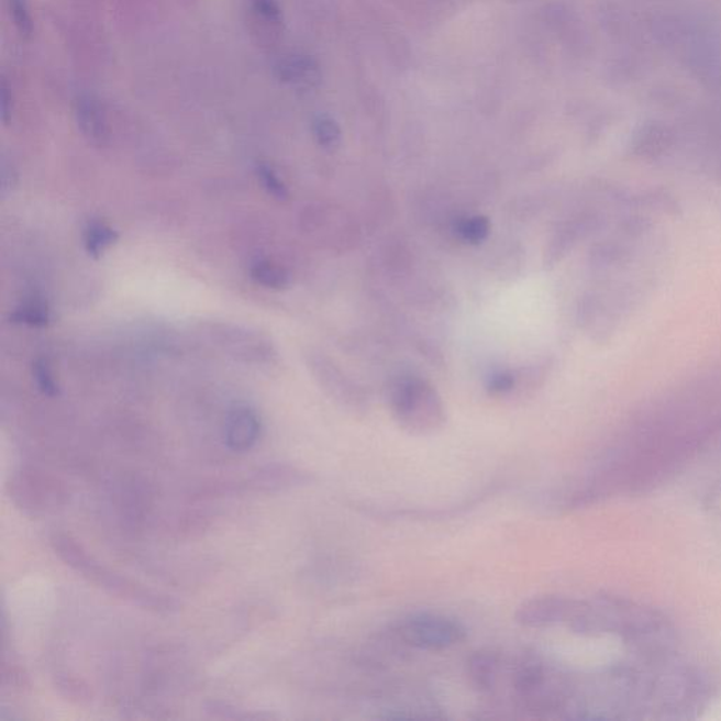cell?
<instances>
[{
	"instance_id": "1",
	"label": "cell",
	"mask_w": 721,
	"mask_h": 721,
	"mask_svg": "<svg viewBox=\"0 0 721 721\" xmlns=\"http://www.w3.org/2000/svg\"><path fill=\"white\" fill-rule=\"evenodd\" d=\"M55 554L73 568L75 573L89 580L90 584L97 585L98 588L107 590L108 594L117 596L119 599L138 606L145 610L167 613L177 609L168 596L153 592L143 585L133 583L132 579L123 577L117 570L104 567L102 563L78 543L77 540L65 534H55L52 539Z\"/></svg>"
},
{
	"instance_id": "2",
	"label": "cell",
	"mask_w": 721,
	"mask_h": 721,
	"mask_svg": "<svg viewBox=\"0 0 721 721\" xmlns=\"http://www.w3.org/2000/svg\"><path fill=\"white\" fill-rule=\"evenodd\" d=\"M512 694L515 705L525 712L550 714L564 709L573 696L567 675L535 655L514 664Z\"/></svg>"
},
{
	"instance_id": "3",
	"label": "cell",
	"mask_w": 721,
	"mask_h": 721,
	"mask_svg": "<svg viewBox=\"0 0 721 721\" xmlns=\"http://www.w3.org/2000/svg\"><path fill=\"white\" fill-rule=\"evenodd\" d=\"M390 413L404 432L430 435L444 428L447 414L437 389L415 375H400L388 390Z\"/></svg>"
},
{
	"instance_id": "4",
	"label": "cell",
	"mask_w": 721,
	"mask_h": 721,
	"mask_svg": "<svg viewBox=\"0 0 721 721\" xmlns=\"http://www.w3.org/2000/svg\"><path fill=\"white\" fill-rule=\"evenodd\" d=\"M392 635L404 647L443 651L463 643L467 637V630L447 615L419 613L408 615L395 624Z\"/></svg>"
},
{
	"instance_id": "5",
	"label": "cell",
	"mask_w": 721,
	"mask_h": 721,
	"mask_svg": "<svg viewBox=\"0 0 721 721\" xmlns=\"http://www.w3.org/2000/svg\"><path fill=\"white\" fill-rule=\"evenodd\" d=\"M310 373L313 374L320 388L334 400L353 413H365L368 409V397L352 377H348L334 360L324 354L310 353L307 355Z\"/></svg>"
},
{
	"instance_id": "6",
	"label": "cell",
	"mask_w": 721,
	"mask_h": 721,
	"mask_svg": "<svg viewBox=\"0 0 721 721\" xmlns=\"http://www.w3.org/2000/svg\"><path fill=\"white\" fill-rule=\"evenodd\" d=\"M575 600L563 596L544 595L525 600L515 612V622L523 628L543 629L550 625L567 623L573 613Z\"/></svg>"
},
{
	"instance_id": "7",
	"label": "cell",
	"mask_w": 721,
	"mask_h": 721,
	"mask_svg": "<svg viewBox=\"0 0 721 721\" xmlns=\"http://www.w3.org/2000/svg\"><path fill=\"white\" fill-rule=\"evenodd\" d=\"M212 334L218 339L219 345H222L225 352L233 354L234 357L255 360V363L273 358V344L258 333L249 332L239 325L219 324Z\"/></svg>"
},
{
	"instance_id": "8",
	"label": "cell",
	"mask_w": 721,
	"mask_h": 721,
	"mask_svg": "<svg viewBox=\"0 0 721 721\" xmlns=\"http://www.w3.org/2000/svg\"><path fill=\"white\" fill-rule=\"evenodd\" d=\"M74 119L79 132L90 144L107 147L112 127L107 107L95 95H81L74 102Z\"/></svg>"
},
{
	"instance_id": "9",
	"label": "cell",
	"mask_w": 721,
	"mask_h": 721,
	"mask_svg": "<svg viewBox=\"0 0 721 721\" xmlns=\"http://www.w3.org/2000/svg\"><path fill=\"white\" fill-rule=\"evenodd\" d=\"M262 419L253 408L245 404L234 406L224 423V443L233 453H247L262 437Z\"/></svg>"
},
{
	"instance_id": "10",
	"label": "cell",
	"mask_w": 721,
	"mask_h": 721,
	"mask_svg": "<svg viewBox=\"0 0 721 721\" xmlns=\"http://www.w3.org/2000/svg\"><path fill=\"white\" fill-rule=\"evenodd\" d=\"M274 73L280 84L300 92L319 88L323 78L319 63L303 54L285 55L275 64Z\"/></svg>"
},
{
	"instance_id": "11",
	"label": "cell",
	"mask_w": 721,
	"mask_h": 721,
	"mask_svg": "<svg viewBox=\"0 0 721 721\" xmlns=\"http://www.w3.org/2000/svg\"><path fill=\"white\" fill-rule=\"evenodd\" d=\"M502 669L503 659L492 651H480L469 658V678L482 692H493L498 688Z\"/></svg>"
},
{
	"instance_id": "12",
	"label": "cell",
	"mask_w": 721,
	"mask_h": 721,
	"mask_svg": "<svg viewBox=\"0 0 721 721\" xmlns=\"http://www.w3.org/2000/svg\"><path fill=\"white\" fill-rule=\"evenodd\" d=\"M82 242L89 257L99 259L119 242V233L103 220L90 219L84 225Z\"/></svg>"
},
{
	"instance_id": "13",
	"label": "cell",
	"mask_w": 721,
	"mask_h": 721,
	"mask_svg": "<svg viewBox=\"0 0 721 721\" xmlns=\"http://www.w3.org/2000/svg\"><path fill=\"white\" fill-rule=\"evenodd\" d=\"M249 278L265 289L284 290L290 285L289 270L267 258H258L249 265Z\"/></svg>"
},
{
	"instance_id": "14",
	"label": "cell",
	"mask_w": 721,
	"mask_h": 721,
	"mask_svg": "<svg viewBox=\"0 0 721 721\" xmlns=\"http://www.w3.org/2000/svg\"><path fill=\"white\" fill-rule=\"evenodd\" d=\"M12 323L26 324L30 328H47L52 323L53 314L47 300L40 297H30L18 304L10 313Z\"/></svg>"
},
{
	"instance_id": "15",
	"label": "cell",
	"mask_w": 721,
	"mask_h": 721,
	"mask_svg": "<svg viewBox=\"0 0 721 721\" xmlns=\"http://www.w3.org/2000/svg\"><path fill=\"white\" fill-rule=\"evenodd\" d=\"M247 7L249 18L259 27V33H265V30L275 32L282 26L284 13L278 0H247Z\"/></svg>"
},
{
	"instance_id": "16",
	"label": "cell",
	"mask_w": 721,
	"mask_h": 721,
	"mask_svg": "<svg viewBox=\"0 0 721 721\" xmlns=\"http://www.w3.org/2000/svg\"><path fill=\"white\" fill-rule=\"evenodd\" d=\"M312 133L315 143L325 152L333 153L342 145L343 133L340 124L328 114H319L313 119Z\"/></svg>"
},
{
	"instance_id": "17",
	"label": "cell",
	"mask_w": 721,
	"mask_h": 721,
	"mask_svg": "<svg viewBox=\"0 0 721 721\" xmlns=\"http://www.w3.org/2000/svg\"><path fill=\"white\" fill-rule=\"evenodd\" d=\"M490 229H492L490 220L487 217H480V214L461 219L455 224V233H457L458 237L464 243L473 245L487 242L490 235Z\"/></svg>"
},
{
	"instance_id": "18",
	"label": "cell",
	"mask_w": 721,
	"mask_h": 721,
	"mask_svg": "<svg viewBox=\"0 0 721 721\" xmlns=\"http://www.w3.org/2000/svg\"><path fill=\"white\" fill-rule=\"evenodd\" d=\"M255 177L270 198L279 200V202H287L290 195L289 189L274 167L267 163H258L255 165Z\"/></svg>"
},
{
	"instance_id": "19",
	"label": "cell",
	"mask_w": 721,
	"mask_h": 721,
	"mask_svg": "<svg viewBox=\"0 0 721 721\" xmlns=\"http://www.w3.org/2000/svg\"><path fill=\"white\" fill-rule=\"evenodd\" d=\"M32 374L37 389L44 395V397L57 398L59 392H62L58 380L55 378L52 364H49L47 358L40 357L34 360Z\"/></svg>"
},
{
	"instance_id": "20",
	"label": "cell",
	"mask_w": 721,
	"mask_h": 721,
	"mask_svg": "<svg viewBox=\"0 0 721 721\" xmlns=\"http://www.w3.org/2000/svg\"><path fill=\"white\" fill-rule=\"evenodd\" d=\"M519 377L512 369L493 370L485 380V389L492 397H504L513 392L518 387Z\"/></svg>"
},
{
	"instance_id": "21",
	"label": "cell",
	"mask_w": 721,
	"mask_h": 721,
	"mask_svg": "<svg viewBox=\"0 0 721 721\" xmlns=\"http://www.w3.org/2000/svg\"><path fill=\"white\" fill-rule=\"evenodd\" d=\"M10 14H12L14 26L23 37L33 34V18L30 13L26 0H9Z\"/></svg>"
},
{
	"instance_id": "22",
	"label": "cell",
	"mask_w": 721,
	"mask_h": 721,
	"mask_svg": "<svg viewBox=\"0 0 721 721\" xmlns=\"http://www.w3.org/2000/svg\"><path fill=\"white\" fill-rule=\"evenodd\" d=\"M18 171L14 169L12 164L4 162L2 164V187H0V193L3 198H7L9 193L13 192V189L18 185Z\"/></svg>"
}]
</instances>
